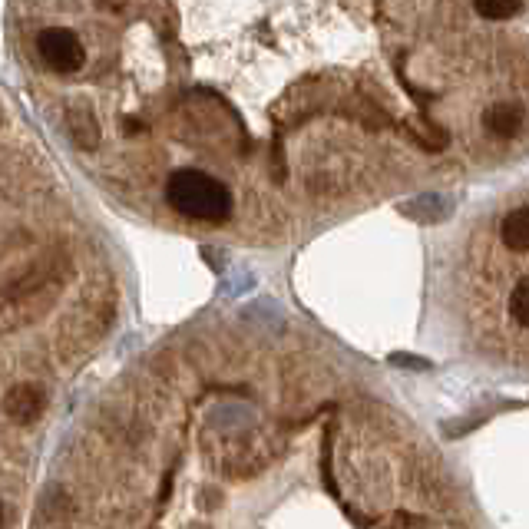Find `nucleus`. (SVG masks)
Returning a JSON list of instances; mask_svg holds the SVG:
<instances>
[{
  "instance_id": "f03ea898",
  "label": "nucleus",
  "mask_w": 529,
  "mask_h": 529,
  "mask_svg": "<svg viewBox=\"0 0 529 529\" xmlns=\"http://www.w3.org/2000/svg\"><path fill=\"white\" fill-rule=\"evenodd\" d=\"M37 53H40L43 67L53 73H77L83 67V43L73 30H63V27L40 30Z\"/></svg>"
},
{
  "instance_id": "1a4fd4ad",
  "label": "nucleus",
  "mask_w": 529,
  "mask_h": 529,
  "mask_svg": "<svg viewBox=\"0 0 529 529\" xmlns=\"http://www.w3.org/2000/svg\"><path fill=\"white\" fill-rule=\"evenodd\" d=\"M391 361H394V364H410V367H427V361H414V358H397V354H394Z\"/></svg>"
},
{
  "instance_id": "0eeeda50",
  "label": "nucleus",
  "mask_w": 529,
  "mask_h": 529,
  "mask_svg": "<svg viewBox=\"0 0 529 529\" xmlns=\"http://www.w3.org/2000/svg\"><path fill=\"white\" fill-rule=\"evenodd\" d=\"M473 7L483 20H510L523 10V0H473Z\"/></svg>"
},
{
  "instance_id": "423d86ee",
  "label": "nucleus",
  "mask_w": 529,
  "mask_h": 529,
  "mask_svg": "<svg viewBox=\"0 0 529 529\" xmlns=\"http://www.w3.org/2000/svg\"><path fill=\"white\" fill-rule=\"evenodd\" d=\"M487 129L493 136L510 139L523 129V106L520 103H500L487 110Z\"/></svg>"
},
{
  "instance_id": "6e6552de",
  "label": "nucleus",
  "mask_w": 529,
  "mask_h": 529,
  "mask_svg": "<svg viewBox=\"0 0 529 529\" xmlns=\"http://www.w3.org/2000/svg\"><path fill=\"white\" fill-rule=\"evenodd\" d=\"M510 318L516 321V328H529V282L520 278L510 295Z\"/></svg>"
},
{
  "instance_id": "7ed1b4c3",
  "label": "nucleus",
  "mask_w": 529,
  "mask_h": 529,
  "mask_svg": "<svg viewBox=\"0 0 529 529\" xmlns=\"http://www.w3.org/2000/svg\"><path fill=\"white\" fill-rule=\"evenodd\" d=\"M4 407L17 424H34V420L43 414V407H47V397H43L37 384H17L14 391L7 394Z\"/></svg>"
},
{
  "instance_id": "9d476101",
  "label": "nucleus",
  "mask_w": 529,
  "mask_h": 529,
  "mask_svg": "<svg viewBox=\"0 0 529 529\" xmlns=\"http://www.w3.org/2000/svg\"><path fill=\"white\" fill-rule=\"evenodd\" d=\"M0 523H4V506H0Z\"/></svg>"
},
{
  "instance_id": "39448f33",
  "label": "nucleus",
  "mask_w": 529,
  "mask_h": 529,
  "mask_svg": "<svg viewBox=\"0 0 529 529\" xmlns=\"http://www.w3.org/2000/svg\"><path fill=\"white\" fill-rule=\"evenodd\" d=\"M500 239L516 255H526L529 252V209H526V205H520V209H513V212H506V219L500 225Z\"/></svg>"
},
{
  "instance_id": "20e7f679",
  "label": "nucleus",
  "mask_w": 529,
  "mask_h": 529,
  "mask_svg": "<svg viewBox=\"0 0 529 529\" xmlns=\"http://www.w3.org/2000/svg\"><path fill=\"white\" fill-rule=\"evenodd\" d=\"M67 133L73 136V143L77 146L96 149V143H100V123H96L93 110H86V106H70L67 110Z\"/></svg>"
},
{
  "instance_id": "f257e3e1",
  "label": "nucleus",
  "mask_w": 529,
  "mask_h": 529,
  "mask_svg": "<svg viewBox=\"0 0 529 529\" xmlns=\"http://www.w3.org/2000/svg\"><path fill=\"white\" fill-rule=\"evenodd\" d=\"M166 199L179 215L199 222H222L232 212V192L199 169H176L166 182Z\"/></svg>"
}]
</instances>
